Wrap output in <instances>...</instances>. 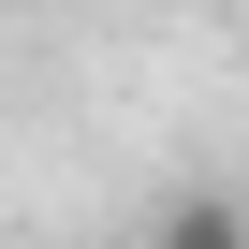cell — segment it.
<instances>
[{
	"mask_svg": "<svg viewBox=\"0 0 249 249\" xmlns=\"http://www.w3.org/2000/svg\"><path fill=\"white\" fill-rule=\"evenodd\" d=\"M147 249H249V205H234V191H161Z\"/></svg>",
	"mask_w": 249,
	"mask_h": 249,
	"instance_id": "cell-1",
	"label": "cell"
}]
</instances>
